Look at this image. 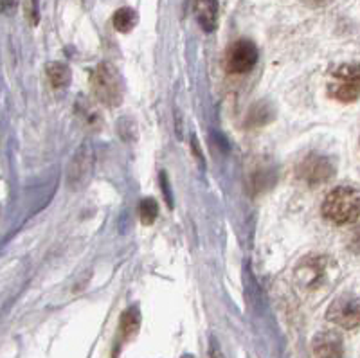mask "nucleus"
Returning a JSON list of instances; mask_svg holds the SVG:
<instances>
[{"instance_id":"obj_1","label":"nucleus","mask_w":360,"mask_h":358,"mask_svg":"<svg viewBox=\"0 0 360 358\" xmlns=\"http://www.w3.org/2000/svg\"><path fill=\"white\" fill-rule=\"evenodd\" d=\"M323 215L335 225L355 224L360 218V191L349 186L335 188L324 198Z\"/></svg>"},{"instance_id":"obj_2","label":"nucleus","mask_w":360,"mask_h":358,"mask_svg":"<svg viewBox=\"0 0 360 358\" xmlns=\"http://www.w3.org/2000/svg\"><path fill=\"white\" fill-rule=\"evenodd\" d=\"M90 87H92V94L101 105L114 106L121 105L123 101V82H121V74L115 70L110 63H99L90 76Z\"/></svg>"},{"instance_id":"obj_3","label":"nucleus","mask_w":360,"mask_h":358,"mask_svg":"<svg viewBox=\"0 0 360 358\" xmlns=\"http://www.w3.org/2000/svg\"><path fill=\"white\" fill-rule=\"evenodd\" d=\"M328 92L337 101L352 103L360 98V63H344L333 70Z\"/></svg>"},{"instance_id":"obj_4","label":"nucleus","mask_w":360,"mask_h":358,"mask_svg":"<svg viewBox=\"0 0 360 358\" xmlns=\"http://www.w3.org/2000/svg\"><path fill=\"white\" fill-rule=\"evenodd\" d=\"M326 319L344 330H355L360 326V299L355 295H340L330 305Z\"/></svg>"},{"instance_id":"obj_5","label":"nucleus","mask_w":360,"mask_h":358,"mask_svg":"<svg viewBox=\"0 0 360 358\" xmlns=\"http://www.w3.org/2000/svg\"><path fill=\"white\" fill-rule=\"evenodd\" d=\"M256 61H258V49L249 40L234 41L227 49V56H225V65L234 74L249 72L256 65Z\"/></svg>"},{"instance_id":"obj_6","label":"nucleus","mask_w":360,"mask_h":358,"mask_svg":"<svg viewBox=\"0 0 360 358\" xmlns=\"http://www.w3.org/2000/svg\"><path fill=\"white\" fill-rule=\"evenodd\" d=\"M297 175L299 179L303 180V182L310 184V186H319V184H324L332 179L333 166L323 155L311 153L308 155L303 162L299 164Z\"/></svg>"},{"instance_id":"obj_7","label":"nucleus","mask_w":360,"mask_h":358,"mask_svg":"<svg viewBox=\"0 0 360 358\" xmlns=\"http://www.w3.org/2000/svg\"><path fill=\"white\" fill-rule=\"evenodd\" d=\"M315 358H344L342 337L335 331H323L314 338Z\"/></svg>"},{"instance_id":"obj_8","label":"nucleus","mask_w":360,"mask_h":358,"mask_svg":"<svg viewBox=\"0 0 360 358\" xmlns=\"http://www.w3.org/2000/svg\"><path fill=\"white\" fill-rule=\"evenodd\" d=\"M193 13L205 33H211L217 29L218 0H193Z\"/></svg>"},{"instance_id":"obj_9","label":"nucleus","mask_w":360,"mask_h":358,"mask_svg":"<svg viewBox=\"0 0 360 358\" xmlns=\"http://www.w3.org/2000/svg\"><path fill=\"white\" fill-rule=\"evenodd\" d=\"M90 171H92V153L90 151H79L76 157H74V162L70 166V175L69 180L70 184H85V180L89 179Z\"/></svg>"},{"instance_id":"obj_10","label":"nucleus","mask_w":360,"mask_h":358,"mask_svg":"<svg viewBox=\"0 0 360 358\" xmlns=\"http://www.w3.org/2000/svg\"><path fill=\"white\" fill-rule=\"evenodd\" d=\"M47 76H49L51 85L56 87V89H65L70 83V69L65 63H49L47 65Z\"/></svg>"},{"instance_id":"obj_11","label":"nucleus","mask_w":360,"mask_h":358,"mask_svg":"<svg viewBox=\"0 0 360 358\" xmlns=\"http://www.w3.org/2000/svg\"><path fill=\"white\" fill-rule=\"evenodd\" d=\"M139 326H141L139 309L128 308L123 314V317H121V324H119V328H121V335H123L124 338L134 337V335L139 331Z\"/></svg>"},{"instance_id":"obj_12","label":"nucleus","mask_w":360,"mask_h":358,"mask_svg":"<svg viewBox=\"0 0 360 358\" xmlns=\"http://www.w3.org/2000/svg\"><path fill=\"white\" fill-rule=\"evenodd\" d=\"M137 24V13L131 8H121L114 15V27L119 33H128Z\"/></svg>"},{"instance_id":"obj_13","label":"nucleus","mask_w":360,"mask_h":358,"mask_svg":"<svg viewBox=\"0 0 360 358\" xmlns=\"http://www.w3.org/2000/svg\"><path fill=\"white\" fill-rule=\"evenodd\" d=\"M141 222L144 225H152L153 222L157 220V216H159V205L153 198H144L141 202Z\"/></svg>"},{"instance_id":"obj_14","label":"nucleus","mask_w":360,"mask_h":358,"mask_svg":"<svg viewBox=\"0 0 360 358\" xmlns=\"http://www.w3.org/2000/svg\"><path fill=\"white\" fill-rule=\"evenodd\" d=\"M349 248L360 256V229H356L352 234V238H349Z\"/></svg>"},{"instance_id":"obj_15","label":"nucleus","mask_w":360,"mask_h":358,"mask_svg":"<svg viewBox=\"0 0 360 358\" xmlns=\"http://www.w3.org/2000/svg\"><path fill=\"white\" fill-rule=\"evenodd\" d=\"M211 358H224V354H221V351L218 350L217 344H213V347H211Z\"/></svg>"},{"instance_id":"obj_16","label":"nucleus","mask_w":360,"mask_h":358,"mask_svg":"<svg viewBox=\"0 0 360 358\" xmlns=\"http://www.w3.org/2000/svg\"><path fill=\"white\" fill-rule=\"evenodd\" d=\"M308 2H310L311 6H324V4H328L330 0H308Z\"/></svg>"},{"instance_id":"obj_17","label":"nucleus","mask_w":360,"mask_h":358,"mask_svg":"<svg viewBox=\"0 0 360 358\" xmlns=\"http://www.w3.org/2000/svg\"><path fill=\"white\" fill-rule=\"evenodd\" d=\"M182 358H193V357H189V354H184V357H182Z\"/></svg>"}]
</instances>
